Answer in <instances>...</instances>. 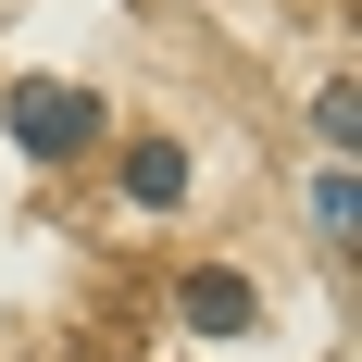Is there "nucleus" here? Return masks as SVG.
<instances>
[{
  "mask_svg": "<svg viewBox=\"0 0 362 362\" xmlns=\"http://www.w3.org/2000/svg\"><path fill=\"white\" fill-rule=\"evenodd\" d=\"M313 125H325V150H350V138H362V100H350V88H325V100H313Z\"/></svg>",
  "mask_w": 362,
  "mask_h": 362,
  "instance_id": "5",
  "label": "nucleus"
},
{
  "mask_svg": "<svg viewBox=\"0 0 362 362\" xmlns=\"http://www.w3.org/2000/svg\"><path fill=\"white\" fill-rule=\"evenodd\" d=\"M175 325H187V337H250V275L200 262V275L175 288Z\"/></svg>",
  "mask_w": 362,
  "mask_h": 362,
  "instance_id": "2",
  "label": "nucleus"
},
{
  "mask_svg": "<svg viewBox=\"0 0 362 362\" xmlns=\"http://www.w3.org/2000/svg\"><path fill=\"white\" fill-rule=\"evenodd\" d=\"M125 200H138V213L187 200V150H175V138H138V150H125Z\"/></svg>",
  "mask_w": 362,
  "mask_h": 362,
  "instance_id": "3",
  "label": "nucleus"
},
{
  "mask_svg": "<svg viewBox=\"0 0 362 362\" xmlns=\"http://www.w3.org/2000/svg\"><path fill=\"white\" fill-rule=\"evenodd\" d=\"M313 225H325V250H350V225H362V200H350V175H325V187H313Z\"/></svg>",
  "mask_w": 362,
  "mask_h": 362,
  "instance_id": "4",
  "label": "nucleus"
},
{
  "mask_svg": "<svg viewBox=\"0 0 362 362\" xmlns=\"http://www.w3.org/2000/svg\"><path fill=\"white\" fill-rule=\"evenodd\" d=\"M0 125H13V138H25L37 163H75V150L100 138V100H88V88H63V75H13Z\"/></svg>",
  "mask_w": 362,
  "mask_h": 362,
  "instance_id": "1",
  "label": "nucleus"
}]
</instances>
